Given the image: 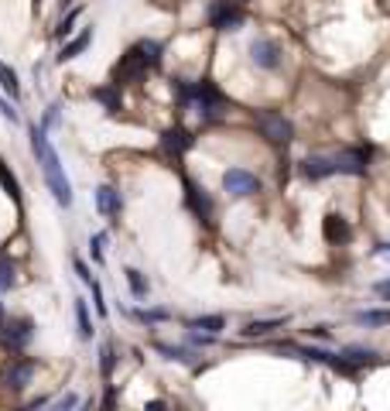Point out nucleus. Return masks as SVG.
<instances>
[{"mask_svg":"<svg viewBox=\"0 0 390 411\" xmlns=\"http://www.w3.org/2000/svg\"><path fill=\"white\" fill-rule=\"evenodd\" d=\"M31 373H35V360H14L10 367L3 370V384H7L10 391H21V387L31 380Z\"/></svg>","mask_w":390,"mask_h":411,"instance_id":"12","label":"nucleus"},{"mask_svg":"<svg viewBox=\"0 0 390 411\" xmlns=\"http://www.w3.org/2000/svg\"><path fill=\"white\" fill-rule=\"evenodd\" d=\"M209 24L216 31H236L243 24V7L240 0H216L212 10H209Z\"/></svg>","mask_w":390,"mask_h":411,"instance_id":"3","label":"nucleus"},{"mask_svg":"<svg viewBox=\"0 0 390 411\" xmlns=\"http://www.w3.org/2000/svg\"><path fill=\"white\" fill-rule=\"evenodd\" d=\"M254 123H257V130H260L271 144H288V141L295 137L291 121L281 117V114H271V110H257V114H254Z\"/></svg>","mask_w":390,"mask_h":411,"instance_id":"2","label":"nucleus"},{"mask_svg":"<svg viewBox=\"0 0 390 411\" xmlns=\"http://www.w3.org/2000/svg\"><path fill=\"white\" fill-rule=\"evenodd\" d=\"M76 17H79V10H72V14H69V17H65V21L58 24V38H65V35L72 31V24H76Z\"/></svg>","mask_w":390,"mask_h":411,"instance_id":"33","label":"nucleus"},{"mask_svg":"<svg viewBox=\"0 0 390 411\" xmlns=\"http://www.w3.org/2000/svg\"><path fill=\"white\" fill-rule=\"evenodd\" d=\"M89 41H93V31H82L79 38H72L69 45H65V48H62V52H58V62H69V59H76L79 52H86V45H89Z\"/></svg>","mask_w":390,"mask_h":411,"instance_id":"17","label":"nucleus"},{"mask_svg":"<svg viewBox=\"0 0 390 411\" xmlns=\"http://www.w3.org/2000/svg\"><path fill=\"white\" fill-rule=\"evenodd\" d=\"M157 353H164V357H171V360H192V353L175 350V346H164V343H157Z\"/></svg>","mask_w":390,"mask_h":411,"instance_id":"30","label":"nucleus"},{"mask_svg":"<svg viewBox=\"0 0 390 411\" xmlns=\"http://www.w3.org/2000/svg\"><path fill=\"white\" fill-rule=\"evenodd\" d=\"M127 285H130V291H134L137 298H144V295H148V281H144V274H141V271H134V267H127Z\"/></svg>","mask_w":390,"mask_h":411,"instance_id":"25","label":"nucleus"},{"mask_svg":"<svg viewBox=\"0 0 390 411\" xmlns=\"http://www.w3.org/2000/svg\"><path fill=\"white\" fill-rule=\"evenodd\" d=\"M114 364H117V357H114V346L107 343V346L100 350V370H103V377H110V373H114Z\"/></svg>","mask_w":390,"mask_h":411,"instance_id":"27","label":"nucleus"},{"mask_svg":"<svg viewBox=\"0 0 390 411\" xmlns=\"http://www.w3.org/2000/svg\"><path fill=\"white\" fill-rule=\"evenodd\" d=\"M366 162H370V148H350V151H343V155L332 158V168L339 175H363Z\"/></svg>","mask_w":390,"mask_h":411,"instance_id":"7","label":"nucleus"},{"mask_svg":"<svg viewBox=\"0 0 390 411\" xmlns=\"http://www.w3.org/2000/svg\"><path fill=\"white\" fill-rule=\"evenodd\" d=\"M10 285H14V264L0 257V291H7Z\"/></svg>","mask_w":390,"mask_h":411,"instance_id":"28","label":"nucleus"},{"mask_svg":"<svg viewBox=\"0 0 390 411\" xmlns=\"http://www.w3.org/2000/svg\"><path fill=\"white\" fill-rule=\"evenodd\" d=\"M192 141H195V137L185 130V127H171V130H164V134H161V148H164L168 155H175V158H178L182 151H189V148H192Z\"/></svg>","mask_w":390,"mask_h":411,"instance_id":"11","label":"nucleus"},{"mask_svg":"<svg viewBox=\"0 0 390 411\" xmlns=\"http://www.w3.org/2000/svg\"><path fill=\"white\" fill-rule=\"evenodd\" d=\"M322 233H325V240L329 244H350V237H352V226L343 219V216H325V223H322Z\"/></svg>","mask_w":390,"mask_h":411,"instance_id":"13","label":"nucleus"},{"mask_svg":"<svg viewBox=\"0 0 390 411\" xmlns=\"http://www.w3.org/2000/svg\"><path fill=\"white\" fill-rule=\"evenodd\" d=\"M223 189L230 196H254V192H260V178L254 171H247V168H230L223 175Z\"/></svg>","mask_w":390,"mask_h":411,"instance_id":"6","label":"nucleus"},{"mask_svg":"<svg viewBox=\"0 0 390 411\" xmlns=\"http://www.w3.org/2000/svg\"><path fill=\"white\" fill-rule=\"evenodd\" d=\"M76 323H79V336L93 339V319H89V309H86L82 298H76Z\"/></svg>","mask_w":390,"mask_h":411,"instance_id":"20","label":"nucleus"},{"mask_svg":"<svg viewBox=\"0 0 390 411\" xmlns=\"http://www.w3.org/2000/svg\"><path fill=\"white\" fill-rule=\"evenodd\" d=\"M31 148H35V158L41 162V171H45V182H48V189L55 192V199L62 206L72 203V185H69V178H65V168L58 162V151L48 144V137H45V127H31Z\"/></svg>","mask_w":390,"mask_h":411,"instance_id":"1","label":"nucleus"},{"mask_svg":"<svg viewBox=\"0 0 390 411\" xmlns=\"http://www.w3.org/2000/svg\"><path fill=\"white\" fill-rule=\"evenodd\" d=\"M76 405H79V398H76V394H65V398L58 401V408H76Z\"/></svg>","mask_w":390,"mask_h":411,"instance_id":"36","label":"nucleus"},{"mask_svg":"<svg viewBox=\"0 0 390 411\" xmlns=\"http://www.w3.org/2000/svg\"><path fill=\"white\" fill-rule=\"evenodd\" d=\"M343 357L350 360L352 367H359V364H370V360H377V353H373V350H363V346H350V350H346Z\"/></svg>","mask_w":390,"mask_h":411,"instance_id":"24","label":"nucleus"},{"mask_svg":"<svg viewBox=\"0 0 390 411\" xmlns=\"http://www.w3.org/2000/svg\"><path fill=\"white\" fill-rule=\"evenodd\" d=\"M0 185H3V192L14 199V203H21V189H17V178L7 171V164L0 162Z\"/></svg>","mask_w":390,"mask_h":411,"instance_id":"22","label":"nucleus"},{"mask_svg":"<svg viewBox=\"0 0 390 411\" xmlns=\"http://www.w3.org/2000/svg\"><path fill=\"white\" fill-rule=\"evenodd\" d=\"M302 175H305L309 182H322V178L336 175V168H332V158H318V155L305 158V162H302Z\"/></svg>","mask_w":390,"mask_h":411,"instance_id":"14","label":"nucleus"},{"mask_svg":"<svg viewBox=\"0 0 390 411\" xmlns=\"http://www.w3.org/2000/svg\"><path fill=\"white\" fill-rule=\"evenodd\" d=\"M89 288H93V302H96V312H100V316H107V302H103V288H100V281H89Z\"/></svg>","mask_w":390,"mask_h":411,"instance_id":"31","label":"nucleus"},{"mask_svg":"<svg viewBox=\"0 0 390 411\" xmlns=\"http://www.w3.org/2000/svg\"><path fill=\"white\" fill-rule=\"evenodd\" d=\"M120 86L114 82V86H107V89H93V100H100L107 110H120Z\"/></svg>","mask_w":390,"mask_h":411,"instance_id":"19","label":"nucleus"},{"mask_svg":"<svg viewBox=\"0 0 390 411\" xmlns=\"http://www.w3.org/2000/svg\"><path fill=\"white\" fill-rule=\"evenodd\" d=\"M373 291H377L380 298H390V278H387V281H380V285L373 288Z\"/></svg>","mask_w":390,"mask_h":411,"instance_id":"37","label":"nucleus"},{"mask_svg":"<svg viewBox=\"0 0 390 411\" xmlns=\"http://www.w3.org/2000/svg\"><path fill=\"white\" fill-rule=\"evenodd\" d=\"M377 254H380V257H390V244H384V247H377Z\"/></svg>","mask_w":390,"mask_h":411,"instance_id":"38","label":"nucleus"},{"mask_svg":"<svg viewBox=\"0 0 390 411\" xmlns=\"http://www.w3.org/2000/svg\"><path fill=\"white\" fill-rule=\"evenodd\" d=\"M76 274H79V278H82V281H86V285L93 281V274H89V267H86V261H79V257H76Z\"/></svg>","mask_w":390,"mask_h":411,"instance_id":"34","label":"nucleus"},{"mask_svg":"<svg viewBox=\"0 0 390 411\" xmlns=\"http://www.w3.org/2000/svg\"><path fill=\"white\" fill-rule=\"evenodd\" d=\"M31 329H35L31 319H10V323L3 319V323H0V336H3L10 346H24V343L31 339Z\"/></svg>","mask_w":390,"mask_h":411,"instance_id":"10","label":"nucleus"},{"mask_svg":"<svg viewBox=\"0 0 390 411\" xmlns=\"http://www.w3.org/2000/svg\"><path fill=\"white\" fill-rule=\"evenodd\" d=\"M0 86L7 89L10 100H21V82H17V76H14V69H7L3 62H0Z\"/></svg>","mask_w":390,"mask_h":411,"instance_id":"18","label":"nucleus"},{"mask_svg":"<svg viewBox=\"0 0 390 411\" xmlns=\"http://www.w3.org/2000/svg\"><path fill=\"white\" fill-rule=\"evenodd\" d=\"M137 319H144V323H164L168 312L164 309H151V312H137Z\"/></svg>","mask_w":390,"mask_h":411,"instance_id":"32","label":"nucleus"},{"mask_svg":"<svg viewBox=\"0 0 390 411\" xmlns=\"http://www.w3.org/2000/svg\"><path fill=\"white\" fill-rule=\"evenodd\" d=\"M226 326V319L223 316H198L189 323V329H205V332H219V329Z\"/></svg>","mask_w":390,"mask_h":411,"instance_id":"23","label":"nucleus"},{"mask_svg":"<svg viewBox=\"0 0 390 411\" xmlns=\"http://www.w3.org/2000/svg\"><path fill=\"white\" fill-rule=\"evenodd\" d=\"M356 323L359 326H390V312L387 309H363V312H356Z\"/></svg>","mask_w":390,"mask_h":411,"instance_id":"16","label":"nucleus"},{"mask_svg":"<svg viewBox=\"0 0 390 411\" xmlns=\"http://www.w3.org/2000/svg\"><path fill=\"white\" fill-rule=\"evenodd\" d=\"M0 114H3V117H7L10 123H17V110H14L10 103H3V100H0Z\"/></svg>","mask_w":390,"mask_h":411,"instance_id":"35","label":"nucleus"},{"mask_svg":"<svg viewBox=\"0 0 390 411\" xmlns=\"http://www.w3.org/2000/svg\"><path fill=\"white\" fill-rule=\"evenodd\" d=\"M103 244H107V233H96V237L89 240V254H93V261H103Z\"/></svg>","mask_w":390,"mask_h":411,"instance_id":"29","label":"nucleus"},{"mask_svg":"<svg viewBox=\"0 0 390 411\" xmlns=\"http://www.w3.org/2000/svg\"><path fill=\"white\" fill-rule=\"evenodd\" d=\"M250 55H254V62H257L260 69H277V65H281V48H277L271 38H257L250 45Z\"/></svg>","mask_w":390,"mask_h":411,"instance_id":"9","label":"nucleus"},{"mask_svg":"<svg viewBox=\"0 0 390 411\" xmlns=\"http://www.w3.org/2000/svg\"><path fill=\"white\" fill-rule=\"evenodd\" d=\"M96 209H100L103 216H110V219L120 216V192L114 185H100V189H96Z\"/></svg>","mask_w":390,"mask_h":411,"instance_id":"15","label":"nucleus"},{"mask_svg":"<svg viewBox=\"0 0 390 411\" xmlns=\"http://www.w3.org/2000/svg\"><path fill=\"white\" fill-rule=\"evenodd\" d=\"M148 72V59L141 55V48H130L123 59L117 62V69H114V82L117 86H123V82H134V79H141Z\"/></svg>","mask_w":390,"mask_h":411,"instance_id":"5","label":"nucleus"},{"mask_svg":"<svg viewBox=\"0 0 390 411\" xmlns=\"http://www.w3.org/2000/svg\"><path fill=\"white\" fill-rule=\"evenodd\" d=\"M192 103L198 107V114H202L205 121H212V117H219V110H223V93L209 79H202L192 86Z\"/></svg>","mask_w":390,"mask_h":411,"instance_id":"4","label":"nucleus"},{"mask_svg":"<svg viewBox=\"0 0 390 411\" xmlns=\"http://www.w3.org/2000/svg\"><path fill=\"white\" fill-rule=\"evenodd\" d=\"M137 48H141V55L148 59V65H157V62H161V45H157V41H141Z\"/></svg>","mask_w":390,"mask_h":411,"instance_id":"26","label":"nucleus"},{"mask_svg":"<svg viewBox=\"0 0 390 411\" xmlns=\"http://www.w3.org/2000/svg\"><path fill=\"white\" fill-rule=\"evenodd\" d=\"M277 326H284V319H260V323H250V326L243 329V336H247V339H257V336H267V332Z\"/></svg>","mask_w":390,"mask_h":411,"instance_id":"21","label":"nucleus"},{"mask_svg":"<svg viewBox=\"0 0 390 411\" xmlns=\"http://www.w3.org/2000/svg\"><path fill=\"white\" fill-rule=\"evenodd\" d=\"M185 203H189V209H192L202 223H212V199L205 196V189H198L189 178H185Z\"/></svg>","mask_w":390,"mask_h":411,"instance_id":"8","label":"nucleus"}]
</instances>
